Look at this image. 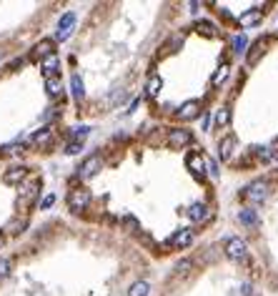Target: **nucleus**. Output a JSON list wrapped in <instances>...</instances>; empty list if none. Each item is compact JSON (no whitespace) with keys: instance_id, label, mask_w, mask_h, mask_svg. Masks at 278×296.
Here are the masks:
<instances>
[{"instance_id":"25","label":"nucleus","mask_w":278,"mask_h":296,"mask_svg":"<svg viewBox=\"0 0 278 296\" xmlns=\"http://www.w3.org/2000/svg\"><path fill=\"white\" fill-rule=\"evenodd\" d=\"M213 121H216V128H226L228 121H231L228 108H218V111H216V118H213Z\"/></svg>"},{"instance_id":"13","label":"nucleus","mask_w":278,"mask_h":296,"mask_svg":"<svg viewBox=\"0 0 278 296\" xmlns=\"http://www.w3.org/2000/svg\"><path fill=\"white\" fill-rule=\"evenodd\" d=\"M188 219L196 221V223H201V221L210 219V208H208L206 203H193V206L188 208Z\"/></svg>"},{"instance_id":"15","label":"nucleus","mask_w":278,"mask_h":296,"mask_svg":"<svg viewBox=\"0 0 278 296\" xmlns=\"http://www.w3.org/2000/svg\"><path fill=\"white\" fill-rule=\"evenodd\" d=\"M263 20V13L261 10H246L241 18H238V23L243 25V28H253V25H258Z\"/></svg>"},{"instance_id":"35","label":"nucleus","mask_w":278,"mask_h":296,"mask_svg":"<svg viewBox=\"0 0 278 296\" xmlns=\"http://www.w3.org/2000/svg\"><path fill=\"white\" fill-rule=\"evenodd\" d=\"M0 246H3V236H0Z\"/></svg>"},{"instance_id":"30","label":"nucleus","mask_w":278,"mask_h":296,"mask_svg":"<svg viewBox=\"0 0 278 296\" xmlns=\"http://www.w3.org/2000/svg\"><path fill=\"white\" fill-rule=\"evenodd\" d=\"M10 273V261L8 259H0V279H5Z\"/></svg>"},{"instance_id":"3","label":"nucleus","mask_w":278,"mask_h":296,"mask_svg":"<svg viewBox=\"0 0 278 296\" xmlns=\"http://www.w3.org/2000/svg\"><path fill=\"white\" fill-rule=\"evenodd\" d=\"M88 203H91V191H85V188H73V191L68 194V208L73 211V214L85 211Z\"/></svg>"},{"instance_id":"6","label":"nucleus","mask_w":278,"mask_h":296,"mask_svg":"<svg viewBox=\"0 0 278 296\" xmlns=\"http://www.w3.org/2000/svg\"><path fill=\"white\" fill-rule=\"evenodd\" d=\"M185 166H188V171L193 173L198 181L206 178V158H203L201 153H190V156L185 158Z\"/></svg>"},{"instance_id":"26","label":"nucleus","mask_w":278,"mask_h":296,"mask_svg":"<svg viewBox=\"0 0 278 296\" xmlns=\"http://www.w3.org/2000/svg\"><path fill=\"white\" fill-rule=\"evenodd\" d=\"M246 48H248V40H246V35H236L233 38V53H246Z\"/></svg>"},{"instance_id":"31","label":"nucleus","mask_w":278,"mask_h":296,"mask_svg":"<svg viewBox=\"0 0 278 296\" xmlns=\"http://www.w3.org/2000/svg\"><path fill=\"white\" fill-rule=\"evenodd\" d=\"M123 223H125L128 228H131V231H133V234H136V231H140V226H138V221H136L133 216H125V219H123Z\"/></svg>"},{"instance_id":"2","label":"nucleus","mask_w":278,"mask_h":296,"mask_svg":"<svg viewBox=\"0 0 278 296\" xmlns=\"http://www.w3.org/2000/svg\"><path fill=\"white\" fill-rule=\"evenodd\" d=\"M226 256L228 259H233V261H243L246 256H248V246H246V241L243 239H238V236H231V239H226Z\"/></svg>"},{"instance_id":"21","label":"nucleus","mask_w":278,"mask_h":296,"mask_svg":"<svg viewBox=\"0 0 278 296\" xmlns=\"http://www.w3.org/2000/svg\"><path fill=\"white\" fill-rule=\"evenodd\" d=\"M196 30H198L201 35H206V38H216V35H218L216 25L208 23V20H198V23H196Z\"/></svg>"},{"instance_id":"24","label":"nucleus","mask_w":278,"mask_h":296,"mask_svg":"<svg viewBox=\"0 0 278 296\" xmlns=\"http://www.w3.org/2000/svg\"><path fill=\"white\" fill-rule=\"evenodd\" d=\"M228 73H231V68H228V63H221V66H218V71L216 73H213V86H221V83L228 78Z\"/></svg>"},{"instance_id":"27","label":"nucleus","mask_w":278,"mask_h":296,"mask_svg":"<svg viewBox=\"0 0 278 296\" xmlns=\"http://www.w3.org/2000/svg\"><path fill=\"white\" fill-rule=\"evenodd\" d=\"M88 133H91V125H80V128H73V141L83 143L85 138H88Z\"/></svg>"},{"instance_id":"19","label":"nucleus","mask_w":278,"mask_h":296,"mask_svg":"<svg viewBox=\"0 0 278 296\" xmlns=\"http://www.w3.org/2000/svg\"><path fill=\"white\" fill-rule=\"evenodd\" d=\"M46 91H48V96H53V98L63 96V80H60V75L46 78Z\"/></svg>"},{"instance_id":"14","label":"nucleus","mask_w":278,"mask_h":296,"mask_svg":"<svg viewBox=\"0 0 278 296\" xmlns=\"http://www.w3.org/2000/svg\"><path fill=\"white\" fill-rule=\"evenodd\" d=\"M190 241H193V231H190V228H181L178 234L170 239V246H173V248H185V246H190Z\"/></svg>"},{"instance_id":"11","label":"nucleus","mask_w":278,"mask_h":296,"mask_svg":"<svg viewBox=\"0 0 278 296\" xmlns=\"http://www.w3.org/2000/svg\"><path fill=\"white\" fill-rule=\"evenodd\" d=\"M28 176V168L25 166H13V168H8L5 171V176H3V181L8 183V186H15V183H20Z\"/></svg>"},{"instance_id":"32","label":"nucleus","mask_w":278,"mask_h":296,"mask_svg":"<svg viewBox=\"0 0 278 296\" xmlns=\"http://www.w3.org/2000/svg\"><path fill=\"white\" fill-rule=\"evenodd\" d=\"M206 173H210L213 178L218 176V168H216V161H206Z\"/></svg>"},{"instance_id":"7","label":"nucleus","mask_w":278,"mask_h":296,"mask_svg":"<svg viewBox=\"0 0 278 296\" xmlns=\"http://www.w3.org/2000/svg\"><path fill=\"white\" fill-rule=\"evenodd\" d=\"M190 141H193V136H190V131H185V128H173L168 133V146L170 148H185V146H190Z\"/></svg>"},{"instance_id":"29","label":"nucleus","mask_w":278,"mask_h":296,"mask_svg":"<svg viewBox=\"0 0 278 296\" xmlns=\"http://www.w3.org/2000/svg\"><path fill=\"white\" fill-rule=\"evenodd\" d=\"M80 151H83V143H78V141H70L68 148H66V153H68V156H75V153H80Z\"/></svg>"},{"instance_id":"33","label":"nucleus","mask_w":278,"mask_h":296,"mask_svg":"<svg viewBox=\"0 0 278 296\" xmlns=\"http://www.w3.org/2000/svg\"><path fill=\"white\" fill-rule=\"evenodd\" d=\"M53 201H55V196H53V194H48L46 198H43V203H40V208H43V211H46V208H50V206H53Z\"/></svg>"},{"instance_id":"4","label":"nucleus","mask_w":278,"mask_h":296,"mask_svg":"<svg viewBox=\"0 0 278 296\" xmlns=\"http://www.w3.org/2000/svg\"><path fill=\"white\" fill-rule=\"evenodd\" d=\"M75 23H78V18H75L73 10H68L66 15H60L58 28H55V38H58V40H68V38L73 35V30H75Z\"/></svg>"},{"instance_id":"28","label":"nucleus","mask_w":278,"mask_h":296,"mask_svg":"<svg viewBox=\"0 0 278 296\" xmlns=\"http://www.w3.org/2000/svg\"><path fill=\"white\" fill-rule=\"evenodd\" d=\"M18 151H23V146H20V143H10V146L0 148V153H3V156H10V153H18Z\"/></svg>"},{"instance_id":"23","label":"nucleus","mask_w":278,"mask_h":296,"mask_svg":"<svg viewBox=\"0 0 278 296\" xmlns=\"http://www.w3.org/2000/svg\"><path fill=\"white\" fill-rule=\"evenodd\" d=\"M148 291H151V284L148 281H136L128 289V296H148Z\"/></svg>"},{"instance_id":"5","label":"nucleus","mask_w":278,"mask_h":296,"mask_svg":"<svg viewBox=\"0 0 278 296\" xmlns=\"http://www.w3.org/2000/svg\"><path fill=\"white\" fill-rule=\"evenodd\" d=\"M100 166H103V158L100 156H88V158L83 161V166L78 168V176L80 178H93L100 171Z\"/></svg>"},{"instance_id":"18","label":"nucleus","mask_w":278,"mask_h":296,"mask_svg":"<svg viewBox=\"0 0 278 296\" xmlns=\"http://www.w3.org/2000/svg\"><path fill=\"white\" fill-rule=\"evenodd\" d=\"M70 91H73V98H75V100H83V98H85V86H83L80 73H73V75H70Z\"/></svg>"},{"instance_id":"20","label":"nucleus","mask_w":278,"mask_h":296,"mask_svg":"<svg viewBox=\"0 0 278 296\" xmlns=\"http://www.w3.org/2000/svg\"><path fill=\"white\" fill-rule=\"evenodd\" d=\"M238 221L243 226H255V223H258V214H255L253 208H243L241 214H238Z\"/></svg>"},{"instance_id":"8","label":"nucleus","mask_w":278,"mask_h":296,"mask_svg":"<svg viewBox=\"0 0 278 296\" xmlns=\"http://www.w3.org/2000/svg\"><path fill=\"white\" fill-rule=\"evenodd\" d=\"M198 113H201V103L198 100H185L181 108H178V118L181 121H193V118H198Z\"/></svg>"},{"instance_id":"10","label":"nucleus","mask_w":278,"mask_h":296,"mask_svg":"<svg viewBox=\"0 0 278 296\" xmlns=\"http://www.w3.org/2000/svg\"><path fill=\"white\" fill-rule=\"evenodd\" d=\"M53 48H55V40L43 38L40 43H35V48H33V60H43V58L53 55Z\"/></svg>"},{"instance_id":"12","label":"nucleus","mask_w":278,"mask_h":296,"mask_svg":"<svg viewBox=\"0 0 278 296\" xmlns=\"http://www.w3.org/2000/svg\"><path fill=\"white\" fill-rule=\"evenodd\" d=\"M266 48H268V38L255 40V43L251 46V53H248V66H255V63L261 60V55L266 53Z\"/></svg>"},{"instance_id":"16","label":"nucleus","mask_w":278,"mask_h":296,"mask_svg":"<svg viewBox=\"0 0 278 296\" xmlns=\"http://www.w3.org/2000/svg\"><path fill=\"white\" fill-rule=\"evenodd\" d=\"M233 148H236V138H233V136H226V138L221 141V146H218V156H221V161H231Z\"/></svg>"},{"instance_id":"17","label":"nucleus","mask_w":278,"mask_h":296,"mask_svg":"<svg viewBox=\"0 0 278 296\" xmlns=\"http://www.w3.org/2000/svg\"><path fill=\"white\" fill-rule=\"evenodd\" d=\"M161 88H163L161 75H151V78H148V83H145V96H148V98H158Z\"/></svg>"},{"instance_id":"9","label":"nucleus","mask_w":278,"mask_h":296,"mask_svg":"<svg viewBox=\"0 0 278 296\" xmlns=\"http://www.w3.org/2000/svg\"><path fill=\"white\" fill-rule=\"evenodd\" d=\"M40 71H43V75H46V78L58 75V71H60V58H58L55 53L48 55V58H43V60H40Z\"/></svg>"},{"instance_id":"22","label":"nucleus","mask_w":278,"mask_h":296,"mask_svg":"<svg viewBox=\"0 0 278 296\" xmlns=\"http://www.w3.org/2000/svg\"><path fill=\"white\" fill-rule=\"evenodd\" d=\"M53 141V128H40L35 136H33V143L35 146H48Z\"/></svg>"},{"instance_id":"1","label":"nucleus","mask_w":278,"mask_h":296,"mask_svg":"<svg viewBox=\"0 0 278 296\" xmlns=\"http://www.w3.org/2000/svg\"><path fill=\"white\" fill-rule=\"evenodd\" d=\"M268 194H271V186H268V181H253L248 188H246V201H251V203H263L266 198H268Z\"/></svg>"},{"instance_id":"34","label":"nucleus","mask_w":278,"mask_h":296,"mask_svg":"<svg viewBox=\"0 0 278 296\" xmlns=\"http://www.w3.org/2000/svg\"><path fill=\"white\" fill-rule=\"evenodd\" d=\"M176 269H178L181 273H185V269H190V261H181V264H178Z\"/></svg>"}]
</instances>
